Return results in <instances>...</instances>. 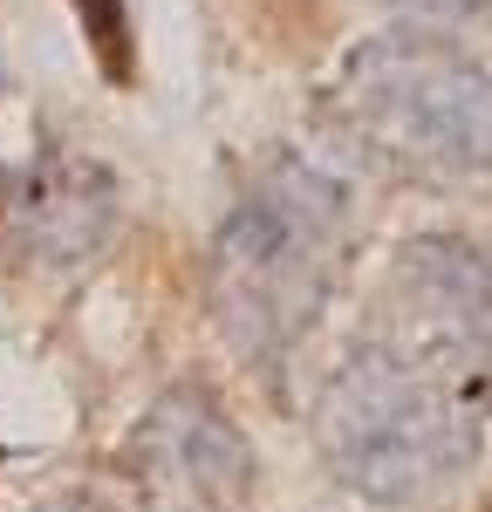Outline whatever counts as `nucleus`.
Here are the masks:
<instances>
[{
    "label": "nucleus",
    "mask_w": 492,
    "mask_h": 512,
    "mask_svg": "<svg viewBox=\"0 0 492 512\" xmlns=\"http://www.w3.org/2000/svg\"><path fill=\"white\" fill-rule=\"evenodd\" d=\"M486 417V369H472V355L417 342L404 328L356 342L315 396L322 458L349 492L376 506H417L431 492H451L479 465Z\"/></svg>",
    "instance_id": "nucleus-1"
},
{
    "label": "nucleus",
    "mask_w": 492,
    "mask_h": 512,
    "mask_svg": "<svg viewBox=\"0 0 492 512\" xmlns=\"http://www.w3.org/2000/svg\"><path fill=\"white\" fill-rule=\"evenodd\" d=\"M356 239L342 178L308 158H274L246 185L205 253V308L212 328L246 362H281L328 315Z\"/></svg>",
    "instance_id": "nucleus-2"
},
{
    "label": "nucleus",
    "mask_w": 492,
    "mask_h": 512,
    "mask_svg": "<svg viewBox=\"0 0 492 512\" xmlns=\"http://www.w3.org/2000/svg\"><path fill=\"white\" fill-rule=\"evenodd\" d=\"M322 123L390 178L458 185L492 171V76L431 35L363 41L322 89Z\"/></svg>",
    "instance_id": "nucleus-3"
},
{
    "label": "nucleus",
    "mask_w": 492,
    "mask_h": 512,
    "mask_svg": "<svg viewBox=\"0 0 492 512\" xmlns=\"http://www.w3.org/2000/svg\"><path fill=\"white\" fill-rule=\"evenodd\" d=\"M130 472L158 512H246L253 451L205 390H171L130 437Z\"/></svg>",
    "instance_id": "nucleus-4"
},
{
    "label": "nucleus",
    "mask_w": 492,
    "mask_h": 512,
    "mask_svg": "<svg viewBox=\"0 0 492 512\" xmlns=\"http://www.w3.org/2000/svg\"><path fill=\"white\" fill-rule=\"evenodd\" d=\"M117 233V178L76 151H48L0 171V253L14 267H89Z\"/></svg>",
    "instance_id": "nucleus-5"
},
{
    "label": "nucleus",
    "mask_w": 492,
    "mask_h": 512,
    "mask_svg": "<svg viewBox=\"0 0 492 512\" xmlns=\"http://www.w3.org/2000/svg\"><path fill=\"white\" fill-rule=\"evenodd\" d=\"M397 328L451 355H492V253L472 239L424 233L390 267Z\"/></svg>",
    "instance_id": "nucleus-6"
},
{
    "label": "nucleus",
    "mask_w": 492,
    "mask_h": 512,
    "mask_svg": "<svg viewBox=\"0 0 492 512\" xmlns=\"http://www.w3.org/2000/svg\"><path fill=\"white\" fill-rule=\"evenodd\" d=\"M82 14V35L96 48V62H103V76L123 82L130 76V21H123V0H76Z\"/></svg>",
    "instance_id": "nucleus-7"
},
{
    "label": "nucleus",
    "mask_w": 492,
    "mask_h": 512,
    "mask_svg": "<svg viewBox=\"0 0 492 512\" xmlns=\"http://www.w3.org/2000/svg\"><path fill=\"white\" fill-rule=\"evenodd\" d=\"M390 7H417V14H465L472 0H390Z\"/></svg>",
    "instance_id": "nucleus-8"
},
{
    "label": "nucleus",
    "mask_w": 492,
    "mask_h": 512,
    "mask_svg": "<svg viewBox=\"0 0 492 512\" xmlns=\"http://www.w3.org/2000/svg\"><path fill=\"white\" fill-rule=\"evenodd\" d=\"M41 512H110V506H96V499H55V506H41Z\"/></svg>",
    "instance_id": "nucleus-9"
}]
</instances>
